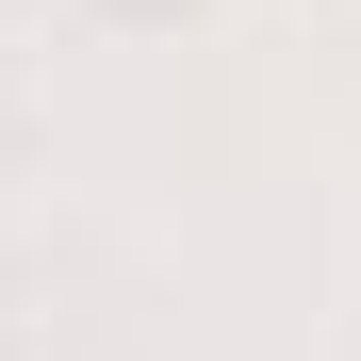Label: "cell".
I'll use <instances>...</instances> for the list:
<instances>
[{"label": "cell", "instance_id": "1", "mask_svg": "<svg viewBox=\"0 0 361 361\" xmlns=\"http://www.w3.org/2000/svg\"><path fill=\"white\" fill-rule=\"evenodd\" d=\"M99 17H197V0H99Z\"/></svg>", "mask_w": 361, "mask_h": 361}]
</instances>
